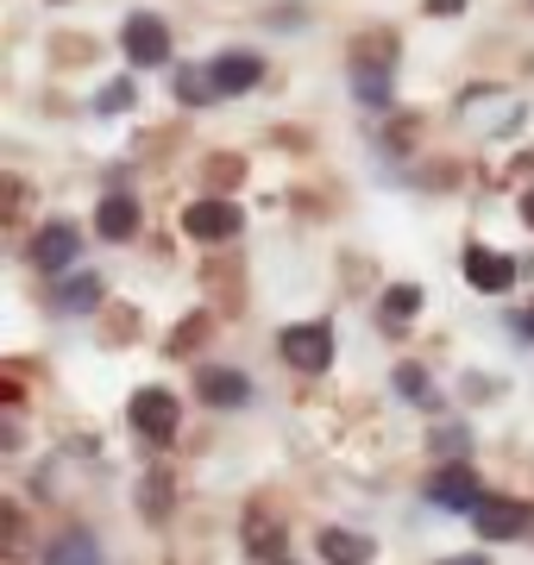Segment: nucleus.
Masks as SVG:
<instances>
[{"mask_svg":"<svg viewBox=\"0 0 534 565\" xmlns=\"http://www.w3.org/2000/svg\"><path fill=\"white\" fill-rule=\"evenodd\" d=\"M120 44H126V57L139 63V70L170 63V32H164V20H151V13H132L126 32H120Z\"/></svg>","mask_w":534,"mask_h":565,"instance_id":"obj_1","label":"nucleus"},{"mask_svg":"<svg viewBox=\"0 0 534 565\" xmlns=\"http://www.w3.org/2000/svg\"><path fill=\"white\" fill-rule=\"evenodd\" d=\"M246 226V214L233 202H189V214H183V233L189 239H202V245H221V239H233Z\"/></svg>","mask_w":534,"mask_h":565,"instance_id":"obj_2","label":"nucleus"},{"mask_svg":"<svg viewBox=\"0 0 534 565\" xmlns=\"http://www.w3.org/2000/svg\"><path fill=\"white\" fill-rule=\"evenodd\" d=\"M284 359L296 364V371H309V377H314V371H328V364H333V333L321 321L289 327V333H284Z\"/></svg>","mask_w":534,"mask_h":565,"instance_id":"obj_3","label":"nucleus"},{"mask_svg":"<svg viewBox=\"0 0 534 565\" xmlns=\"http://www.w3.org/2000/svg\"><path fill=\"white\" fill-rule=\"evenodd\" d=\"M126 415H132V427H139L145 440H158V446L177 440V396L170 390H139Z\"/></svg>","mask_w":534,"mask_h":565,"instance_id":"obj_4","label":"nucleus"},{"mask_svg":"<svg viewBox=\"0 0 534 565\" xmlns=\"http://www.w3.org/2000/svg\"><path fill=\"white\" fill-rule=\"evenodd\" d=\"M428 503L440 509H459V515H478V478H472V465H440L434 471V484H428Z\"/></svg>","mask_w":534,"mask_h":565,"instance_id":"obj_5","label":"nucleus"},{"mask_svg":"<svg viewBox=\"0 0 534 565\" xmlns=\"http://www.w3.org/2000/svg\"><path fill=\"white\" fill-rule=\"evenodd\" d=\"M472 522H478V534H484V541H515V534H528L534 509L528 503H510V497H503V503H496V497H484Z\"/></svg>","mask_w":534,"mask_h":565,"instance_id":"obj_6","label":"nucleus"},{"mask_svg":"<svg viewBox=\"0 0 534 565\" xmlns=\"http://www.w3.org/2000/svg\"><path fill=\"white\" fill-rule=\"evenodd\" d=\"M258 76H265V63L252 57V51H226V57L207 63L214 95H246V88H258Z\"/></svg>","mask_w":534,"mask_h":565,"instance_id":"obj_7","label":"nucleus"},{"mask_svg":"<svg viewBox=\"0 0 534 565\" xmlns=\"http://www.w3.org/2000/svg\"><path fill=\"white\" fill-rule=\"evenodd\" d=\"M466 282L484 289V296H503L515 282V264L503 258V252H491V245H472V252H466Z\"/></svg>","mask_w":534,"mask_h":565,"instance_id":"obj_8","label":"nucleus"},{"mask_svg":"<svg viewBox=\"0 0 534 565\" xmlns=\"http://www.w3.org/2000/svg\"><path fill=\"white\" fill-rule=\"evenodd\" d=\"M195 390H202V403H214V408H239V403H252V384L239 377V371H221V364H207L202 377H195Z\"/></svg>","mask_w":534,"mask_h":565,"instance_id":"obj_9","label":"nucleus"},{"mask_svg":"<svg viewBox=\"0 0 534 565\" xmlns=\"http://www.w3.org/2000/svg\"><path fill=\"white\" fill-rule=\"evenodd\" d=\"M95 233H102V239H132V233H139V202H132V195H107V202L95 207Z\"/></svg>","mask_w":534,"mask_h":565,"instance_id":"obj_10","label":"nucleus"},{"mask_svg":"<svg viewBox=\"0 0 534 565\" xmlns=\"http://www.w3.org/2000/svg\"><path fill=\"white\" fill-rule=\"evenodd\" d=\"M76 258V233H70V226H44L39 239H32V264H39V270H63V264Z\"/></svg>","mask_w":534,"mask_h":565,"instance_id":"obj_11","label":"nucleus"},{"mask_svg":"<svg viewBox=\"0 0 534 565\" xmlns=\"http://www.w3.org/2000/svg\"><path fill=\"white\" fill-rule=\"evenodd\" d=\"M44 565H102V546H95V534H63V541H51V553H44Z\"/></svg>","mask_w":534,"mask_h":565,"instance_id":"obj_12","label":"nucleus"},{"mask_svg":"<svg viewBox=\"0 0 534 565\" xmlns=\"http://www.w3.org/2000/svg\"><path fill=\"white\" fill-rule=\"evenodd\" d=\"M321 553H328V565H371V541L365 534H340V527L321 534Z\"/></svg>","mask_w":534,"mask_h":565,"instance_id":"obj_13","label":"nucleus"},{"mask_svg":"<svg viewBox=\"0 0 534 565\" xmlns=\"http://www.w3.org/2000/svg\"><path fill=\"white\" fill-rule=\"evenodd\" d=\"M391 57H396L391 32H365V39L352 44V70H384V76H391Z\"/></svg>","mask_w":534,"mask_h":565,"instance_id":"obj_14","label":"nucleus"},{"mask_svg":"<svg viewBox=\"0 0 534 565\" xmlns=\"http://www.w3.org/2000/svg\"><path fill=\"white\" fill-rule=\"evenodd\" d=\"M57 308L63 315H88V308H102V277H70L57 289Z\"/></svg>","mask_w":534,"mask_h":565,"instance_id":"obj_15","label":"nucleus"},{"mask_svg":"<svg viewBox=\"0 0 534 565\" xmlns=\"http://www.w3.org/2000/svg\"><path fill=\"white\" fill-rule=\"evenodd\" d=\"M246 546L258 553V559L284 565V534H277V522H265V515H252L246 522Z\"/></svg>","mask_w":534,"mask_h":565,"instance_id":"obj_16","label":"nucleus"},{"mask_svg":"<svg viewBox=\"0 0 534 565\" xmlns=\"http://www.w3.org/2000/svg\"><path fill=\"white\" fill-rule=\"evenodd\" d=\"M352 88H359V102H365V107L391 102V76H384V70H352Z\"/></svg>","mask_w":534,"mask_h":565,"instance_id":"obj_17","label":"nucleus"},{"mask_svg":"<svg viewBox=\"0 0 534 565\" xmlns=\"http://www.w3.org/2000/svg\"><path fill=\"white\" fill-rule=\"evenodd\" d=\"M415 308H421V289H415V282H403V289H391V296H384V321H409Z\"/></svg>","mask_w":534,"mask_h":565,"instance_id":"obj_18","label":"nucleus"},{"mask_svg":"<svg viewBox=\"0 0 534 565\" xmlns=\"http://www.w3.org/2000/svg\"><path fill=\"white\" fill-rule=\"evenodd\" d=\"M434 452H440V459H466V427H440V434H434Z\"/></svg>","mask_w":534,"mask_h":565,"instance_id":"obj_19","label":"nucleus"},{"mask_svg":"<svg viewBox=\"0 0 534 565\" xmlns=\"http://www.w3.org/2000/svg\"><path fill=\"white\" fill-rule=\"evenodd\" d=\"M177 95H183V102H207V95H214V82H207L202 70H183V76H177Z\"/></svg>","mask_w":534,"mask_h":565,"instance_id":"obj_20","label":"nucleus"},{"mask_svg":"<svg viewBox=\"0 0 534 565\" xmlns=\"http://www.w3.org/2000/svg\"><path fill=\"white\" fill-rule=\"evenodd\" d=\"M195 340H207V315H189V321L177 327V340H170V352H189Z\"/></svg>","mask_w":534,"mask_h":565,"instance_id":"obj_21","label":"nucleus"},{"mask_svg":"<svg viewBox=\"0 0 534 565\" xmlns=\"http://www.w3.org/2000/svg\"><path fill=\"white\" fill-rule=\"evenodd\" d=\"M145 509H151V515H164L170 509V478H145V497H139Z\"/></svg>","mask_w":534,"mask_h":565,"instance_id":"obj_22","label":"nucleus"},{"mask_svg":"<svg viewBox=\"0 0 534 565\" xmlns=\"http://www.w3.org/2000/svg\"><path fill=\"white\" fill-rule=\"evenodd\" d=\"M132 107V82H114V88H102V114H126Z\"/></svg>","mask_w":534,"mask_h":565,"instance_id":"obj_23","label":"nucleus"},{"mask_svg":"<svg viewBox=\"0 0 534 565\" xmlns=\"http://www.w3.org/2000/svg\"><path fill=\"white\" fill-rule=\"evenodd\" d=\"M396 390H403V396H428V377H421V364H403V371H396Z\"/></svg>","mask_w":534,"mask_h":565,"instance_id":"obj_24","label":"nucleus"},{"mask_svg":"<svg viewBox=\"0 0 534 565\" xmlns=\"http://www.w3.org/2000/svg\"><path fill=\"white\" fill-rule=\"evenodd\" d=\"M207 177H214V182H233V177H239V158H214V163H207Z\"/></svg>","mask_w":534,"mask_h":565,"instance_id":"obj_25","label":"nucleus"},{"mask_svg":"<svg viewBox=\"0 0 534 565\" xmlns=\"http://www.w3.org/2000/svg\"><path fill=\"white\" fill-rule=\"evenodd\" d=\"M459 7H466V0H428V13H434V20H447V13H459Z\"/></svg>","mask_w":534,"mask_h":565,"instance_id":"obj_26","label":"nucleus"},{"mask_svg":"<svg viewBox=\"0 0 534 565\" xmlns=\"http://www.w3.org/2000/svg\"><path fill=\"white\" fill-rule=\"evenodd\" d=\"M522 221L534 226V189H528V195H522Z\"/></svg>","mask_w":534,"mask_h":565,"instance_id":"obj_27","label":"nucleus"},{"mask_svg":"<svg viewBox=\"0 0 534 565\" xmlns=\"http://www.w3.org/2000/svg\"><path fill=\"white\" fill-rule=\"evenodd\" d=\"M522 333H528V340H534V308H528V315H522Z\"/></svg>","mask_w":534,"mask_h":565,"instance_id":"obj_28","label":"nucleus"},{"mask_svg":"<svg viewBox=\"0 0 534 565\" xmlns=\"http://www.w3.org/2000/svg\"><path fill=\"white\" fill-rule=\"evenodd\" d=\"M447 565H484V559H447Z\"/></svg>","mask_w":534,"mask_h":565,"instance_id":"obj_29","label":"nucleus"}]
</instances>
